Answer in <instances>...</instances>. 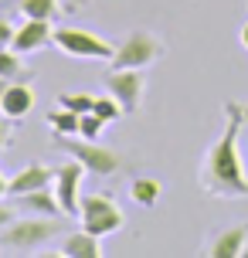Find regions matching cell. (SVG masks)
Segmentation results:
<instances>
[{"instance_id":"cell-15","label":"cell","mask_w":248,"mask_h":258,"mask_svg":"<svg viewBox=\"0 0 248 258\" xmlns=\"http://www.w3.org/2000/svg\"><path fill=\"white\" fill-rule=\"evenodd\" d=\"M160 190H163V183H160L157 177H136V180L130 183V197L140 207H157Z\"/></svg>"},{"instance_id":"cell-11","label":"cell","mask_w":248,"mask_h":258,"mask_svg":"<svg viewBox=\"0 0 248 258\" xmlns=\"http://www.w3.org/2000/svg\"><path fill=\"white\" fill-rule=\"evenodd\" d=\"M245 241H248V228H224V231H218L214 238L208 241V251L211 258H241V251H245Z\"/></svg>"},{"instance_id":"cell-7","label":"cell","mask_w":248,"mask_h":258,"mask_svg":"<svg viewBox=\"0 0 248 258\" xmlns=\"http://www.w3.org/2000/svg\"><path fill=\"white\" fill-rule=\"evenodd\" d=\"M105 89L126 112H136L143 102V75L140 68H112L105 75Z\"/></svg>"},{"instance_id":"cell-5","label":"cell","mask_w":248,"mask_h":258,"mask_svg":"<svg viewBox=\"0 0 248 258\" xmlns=\"http://www.w3.org/2000/svg\"><path fill=\"white\" fill-rule=\"evenodd\" d=\"M58 146H61L65 153H72V160H79L82 167L89 170V173H95V177H112L119 170V153L85 140V136H82V140H72V136H61V133H58Z\"/></svg>"},{"instance_id":"cell-28","label":"cell","mask_w":248,"mask_h":258,"mask_svg":"<svg viewBox=\"0 0 248 258\" xmlns=\"http://www.w3.org/2000/svg\"><path fill=\"white\" fill-rule=\"evenodd\" d=\"M241 258H248V241H245V251H241Z\"/></svg>"},{"instance_id":"cell-4","label":"cell","mask_w":248,"mask_h":258,"mask_svg":"<svg viewBox=\"0 0 248 258\" xmlns=\"http://www.w3.org/2000/svg\"><path fill=\"white\" fill-rule=\"evenodd\" d=\"M79 218L82 228L99 238H109L122 228V207L109 197V194H82V204H79Z\"/></svg>"},{"instance_id":"cell-8","label":"cell","mask_w":248,"mask_h":258,"mask_svg":"<svg viewBox=\"0 0 248 258\" xmlns=\"http://www.w3.org/2000/svg\"><path fill=\"white\" fill-rule=\"evenodd\" d=\"M89 170L82 167L79 160L75 163H65V167L54 170V194H58V204L65 214H79V204H82V177Z\"/></svg>"},{"instance_id":"cell-3","label":"cell","mask_w":248,"mask_h":258,"mask_svg":"<svg viewBox=\"0 0 248 258\" xmlns=\"http://www.w3.org/2000/svg\"><path fill=\"white\" fill-rule=\"evenodd\" d=\"M51 41L61 48V54L82 58V61H112V54H116L112 41L99 38L92 31H82V27H54Z\"/></svg>"},{"instance_id":"cell-23","label":"cell","mask_w":248,"mask_h":258,"mask_svg":"<svg viewBox=\"0 0 248 258\" xmlns=\"http://www.w3.org/2000/svg\"><path fill=\"white\" fill-rule=\"evenodd\" d=\"M7 140H11V116L0 112V150L7 146Z\"/></svg>"},{"instance_id":"cell-26","label":"cell","mask_w":248,"mask_h":258,"mask_svg":"<svg viewBox=\"0 0 248 258\" xmlns=\"http://www.w3.org/2000/svg\"><path fill=\"white\" fill-rule=\"evenodd\" d=\"M241 44L248 48V21H245V27H241Z\"/></svg>"},{"instance_id":"cell-2","label":"cell","mask_w":248,"mask_h":258,"mask_svg":"<svg viewBox=\"0 0 248 258\" xmlns=\"http://www.w3.org/2000/svg\"><path fill=\"white\" fill-rule=\"evenodd\" d=\"M61 231V224H58V218H44V214H38V218H14L4 231H0V245H4V251H34V248L48 245L54 234Z\"/></svg>"},{"instance_id":"cell-27","label":"cell","mask_w":248,"mask_h":258,"mask_svg":"<svg viewBox=\"0 0 248 258\" xmlns=\"http://www.w3.org/2000/svg\"><path fill=\"white\" fill-rule=\"evenodd\" d=\"M11 85V78H0V99H4V89Z\"/></svg>"},{"instance_id":"cell-20","label":"cell","mask_w":248,"mask_h":258,"mask_svg":"<svg viewBox=\"0 0 248 258\" xmlns=\"http://www.w3.org/2000/svg\"><path fill=\"white\" fill-rule=\"evenodd\" d=\"M21 72V54L14 51V48H0V78H17Z\"/></svg>"},{"instance_id":"cell-17","label":"cell","mask_w":248,"mask_h":258,"mask_svg":"<svg viewBox=\"0 0 248 258\" xmlns=\"http://www.w3.org/2000/svg\"><path fill=\"white\" fill-rule=\"evenodd\" d=\"M21 14L38 17V21H51L58 14V0H21Z\"/></svg>"},{"instance_id":"cell-25","label":"cell","mask_w":248,"mask_h":258,"mask_svg":"<svg viewBox=\"0 0 248 258\" xmlns=\"http://www.w3.org/2000/svg\"><path fill=\"white\" fill-rule=\"evenodd\" d=\"M4 197H11V180L0 173V201H4Z\"/></svg>"},{"instance_id":"cell-21","label":"cell","mask_w":248,"mask_h":258,"mask_svg":"<svg viewBox=\"0 0 248 258\" xmlns=\"http://www.w3.org/2000/svg\"><path fill=\"white\" fill-rule=\"evenodd\" d=\"M102 119L95 116V112H85V116H82V126H79V136H85V140H95V136H99V133H102Z\"/></svg>"},{"instance_id":"cell-16","label":"cell","mask_w":248,"mask_h":258,"mask_svg":"<svg viewBox=\"0 0 248 258\" xmlns=\"http://www.w3.org/2000/svg\"><path fill=\"white\" fill-rule=\"evenodd\" d=\"M48 126L54 129V133H61V136H79V126H82V116L79 112H72V109H58V112H51L48 116Z\"/></svg>"},{"instance_id":"cell-10","label":"cell","mask_w":248,"mask_h":258,"mask_svg":"<svg viewBox=\"0 0 248 258\" xmlns=\"http://www.w3.org/2000/svg\"><path fill=\"white\" fill-rule=\"evenodd\" d=\"M51 21H38V17H27L24 24L17 27V34H14L11 48L17 54H27V51H38L41 44H48L51 41Z\"/></svg>"},{"instance_id":"cell-19","label":"cell","mask_w":248,"mask_h":258,"mask_svg":"<svg viewBox=\"0 0 248 258\" xmlns=\"http://www.w3.org/2000/svg\"><path fill=\"white\" fill-rule=\"evenodd\" d=\"M58 105H65V109H72V112L85 116V112H92L95 99H92V95H85V92H65V95H58Z\"/></svg>"},{"instance_id":"cell-24","label":"cell","mask_w":248,"mask_h":258,"mask_svg":"<svg viewBox=\"0 0 248 258\" xmlns=\"http://www.w3.org/2000/svg\"><path fill=\"white\" fill-rule=\"evenodd\" d=\"M11 221H14V207H7L4 201H0V231H4V228H7Z\"/></svg>"},{"instance_id":"cell-6","label":"cell","mask_w":248,"mask_h":258,"mask_svg":"<svg viewBox=\"0 0 248 258\" xmlns=\"http://www.w3.org/2000/svg\"><path fill=\"white\" fill-rule=\"evenodd\" d=\"M163 54V41L153 38L150 31H133L130 38L116 44L112 54V68H146Z\"/></svg>"},{"instance_id":"cell-9","label":"cell","mask_w":248,"mask_h":258,"mask_svg":"<svg viewBox=\"0 0 248 258\" xmlns=\"http://www.w3.org/2000/svg\"><path fill=\"white\" fill-rule=\"evenodd\" d=\"M14 207L17 211H27V214H44V218H58V214H65L61 204H58V194L54 187H38V190H27V194H17L14 197Z\"/></svg>"},{"instance_id":"cell-14","label":"cell","mask_w":248,"mask_h":258,"mask_svg":"<svg viewBox=\"0 0 248 258\" xmlns=\"http://www.w3.org/2000/svg\"><path fill=\"white\" fill-rule=\"evenodd\" d=\"M99 241H102L99 234H92V231L82 228L79 234H68L65 245L58 248V251H61L65 258H99L102 255V245H99Z\"/></svg>"},{"instance_id":"cell-22","label":"cell","mask_w":248,"mask_h":258,"mask_svg":"<svg viewBox=\"0 0 248 258\" xmlns=\"http://www.w3.org/2000/svg\"><path fill=\"white\" fill-rule=\"evenodd\" d=\"M14 34H17V27H11V21H4V17H0V48H11Z\"/></svg>"},{"instance_id":"cell-1","label":"cell","mask_w":248,"mask_h":258,"mask_svg":"<svg viewBox=\"0 0 248 258\" xmlns=\"http://www.w3.org/2000/svg\"><path fill=\"white\" fill-rule=\"evenodd\" d=\"M241 126H245V109L235 102L224 105V133L204 150L197 180L211 197H248V173L241 160Z\"/></svg>"},{"instance_id":"cell-12","label":"cell","mask_w":248,"mask_h":258,"mask_svg":"<svg viewBox=\"0 0 248 258\" xmlns=\"http://www.w3.org/2000/svg\"><path fill=\"white\" fill-rule=\"evenodd\" d=\"M31 109H34V89L24 82H11L4 89V99H0V112L11 119H24Z\"/></svg>"},{"instance_id":"cell-13","label":"cell","mask_w":248,"mask_h":258,"mask_svg":"<svg viewBox=\"0 0 248 258\" xmlns=\"http://www.w3.org/2000/svg\"><path fill=\"white\" fill-rule=\"evenodd\" d=\"M48 183H54V170H48L44 163H27V167H21L11 177V197L38 190V187H48Z\"/></svg>"},{"instance_id":"cell-18","label":"cell","mask_w":248,"mask_h":258,"mask_svg":"<svg viewBox=\"0 0 248 258\" xmlns=\"http://www.w3.org/2000/svg\"><path fill=\"white\" fill-rule=\"evenodd\" d=\"M92 112H95V116L102 119L105 126H109V122H116L119 116H126V109H122V105H119L116 99H112V95H105V99H95V105H92Z\"/></svg>"}]
</instances>
